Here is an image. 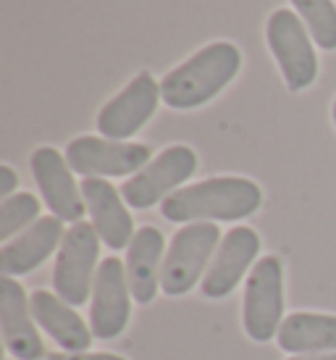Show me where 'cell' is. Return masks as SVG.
Masks as SVG:
<instances>
[{
  "label": "cell",
  "instance_id": "6da1fadb",
  "mask_svg": "<svg viewBox=\"0 0 336 360\" xmlns=\"http://www.w3.org/2000/svg\"><path fill=\"white\" fill-rule=\"evenodd\" d=\"M263 202V190L245 176H213L181 187L160 202L163 219L171 224L200 221H242L252 216Z\"/></svg>",
  "mask_w": 336,
  "mask_h": 360
},
{
  "label": "cell",
  "instance_id": "7a4b0ae2",
  "mask_svg": "<svg viewBox=\"0 0 336 360\" xmlns=\"http://www.w3.org/2000/svg\"><path fill=\"white\" fill-rule=\"evenodd\" d=\"M242 69V53L234 42H210L160 79V98L168 108H200L224 92Z\"/></svg>",
  "mask_w": 336,
  "mask_h": 360
},
{
  "label": "cell",
  "instance_id": "3957f363",
  "mask_svg": "<svg viewBox=\"0 0 336 360\" xmlns=\"http://www.w3.org/2000/svg\"><path fill=\"white\" fill-rule=\"evenodd\" d=\"M221 240H224V234L210 221L181 226L174 234L166 258H163L160 290L166 292L168 297H181L195 290V284L205 279L210 258L216 255Z\"/></svg>",
  "mask_w": 336,
  "mask_h": 360
},
{
  "label": "cell",
  "instance_id": "277c9868",
  "mask_svg": "<svg viewBox=\"0 0 336 360\" xmlns=\"http://www.w3.org/2000/svg\"><path fill=\"white\" fill-rule=\"evenodd\" d=\"M100 234L87 221L71 224L60 242L53 269V287L60 300L74 308L92 297V284L100 269Z\"/></svg>",
  "mask_w": 336,
  "mask_h": 360
},
{
  "label": "cell",
  "instance_id": "5b68a950",
  "mask_svg": "<svg viewBox=\"0 0 336 360\" xmlns=\"http://www.w3.org/2000/svg\"><path fill=\"white\" fill-rule=\"evenodd\" d=\"M266 40L289 90L302 92L318 79L316 45L295 11L278 8L268 16Z\"/></svg>",
  "mask_w": 336,
  "mask_h": 360
},
{
  "label": "cell",
  "instance_id": "8992f818",
  "mask_svg": "<svg viewBox=\"0 0 336 360\" xmlns=\"http://www.w3.org/2000/svg\"><path fill=\"white\" fill-rule=\"evenodd\" d=\"M245 334L252 342H271L284 323V266L276 255L257 258L245 281L242 302Z\"/></svg>",
  "mask_w": 336,
  "mask_h": 360
},
{
  "label": "cell",
  "instance_id": "52a82bcc",
  "mask_svg": "<svg viewBox=\"0 0 336 360\" xmlns=\"http://www.w3.org/2000/svg\"><path fill=\"white\" fill-rule=\"evenodd\" d=\"M198 171V153L187 145H171L153 158L142 171L129 176L121 187V195L129 208H153L181 190V184Z\"/></svg>",
  "mask_w": 336,
  "mask_h": 360
},
{
  "label": "cell",
  "instance_id": "ba28073f",
  "mask_svg": "<svg viewBox=\"0 0 336 360\" xmlns=\"http://www.w3.org/2000/svg\"><path fill=\"white\" fill-rule=\"evenodd\" d=\"M150 145L142 142H119L105 137H77L66 148V160L74 174L84 179H105V176H134L150 163Z\"/></svg>",
  "mask_w": 336,
  "mask_h": 360
},
{
  "label": "cell",
  "instance_id": "9c48e42d",
  "mask_svg": "<svg viewBox=\"0 0 336 360\" xmlns=\"http://www.w3.org/2000/svg\"><path fill=\"white\" fill-rule=\"evenodd\" d=\"M160 84L150 71H139L127 87L110 98L98 113V131L105 140L127 142L148 124L158 110Z\"/></svg>",
  "mask_w": 336,
  "mask_h": 360
},
{
  "label": "cell",
  "instance_id": "30bf717a",
  "mask_svg": "<svg viewBox=\"0 0 336 360\" xmlns=\"http://www.w3.org/2000/svg\"><path fill=\"white\" fill-rule=\"evenodd\" d=\"M131 290L127 266L119 258L100 260L89 297V329L98 340H116L131 319Z\"/></svg>",
  "mask_w": 336,
  "mask_h": 360
},
{
  "label": "cell",
  "instance_id": "8fae6325",
  "mask_svg": "<svg viewBox=\"0 0 336 360\" xmlns=\"http://www.w3.org/2000/svg\"><path fill=\"white\" fill-rule=\"evenodd\" d=\"M30 166L50 213L60 221H69V224L82 221L87 202H84L82 187H77V179H74V171H71L66 155H60L50 145H42L32 153Z\"/></svg>",
  "mask_w": 336,
  "mask_h": 360
},
{
  "label": "cell",
  "instance_id": "7c38bea8",
  "mask_svg": "<svg viewBox=\"0 0 336 360\" xmlns=\"http://www.w3.org/2000/svg\"><path fill=\"white\" fill-rule=\"evenodd\" d=\"M257 252H260V237H257L255 229L234 226L228 234H224L216 255L210 260V269L205 274V279L200 281L202 295L208 300H224V297H228L231 292L237 290L239 281L245 279V274L257 263Z\"/></svg>",
  "mask_w": 336,
  "mask_h": 360
},
{
  "label": "cell",
  "instance_id": "4fadbf2b",
  "mask_svg": "<svg viewBox=\"0 0 336 360\" xmlns=\"http://www.w3.org/2000/svg\"><path fill=\"white\" fill-rule=\"evenodd\" d=\"M0 331L6 350L16 360H40L45 352L27 292L13 276L0 279Z\"/></svg>",
  "mask_w": 336,
  "mask_h": 360
},
{
  "label": "cell",
  "instance_id": "5bb4252c",
  "mask_svg": "<svg viewBox=\"0 0 336 360\" xmlns=\"http://www.w3.org/2000/svg\"><path fill=\"white\" fill-rule=\"evenodd\" d=\"M82 195L87 202L89 224L95 226L100 240L110 250H127L134 240V221L127 210V200L110 181L105 179H84Z\"/></svg>",
  "mask_w": 336,
  "mask_h": 360
},
{
  "label": "cell",
  "instance_id": "9a60e30c",
  "mask_svg": "<svg viewBox=\"0 0 336 360\" xmlns=\"http://www.w3.org/2000/svg\"><path fill=\"white\" fill-rule=\"evenodd\" d=\"M66 237L63 224L56 216H42L0 248V271L3 276H24L40 269L42 263L60 248Z\"/></svg>",
  "mask_w": 336,
  "mask_h": 360
},
{
  "label": "cell",
  "instance_id": "2e32d148",
  "mask_svg": "<svg viewBox=\"0 0 336 360\" xmlns=\"http://www.w3.org/2000/svg\"><path fill=\"white\" fill-rule=\"evenodd\" d=\"M30 305L37 326L58 342L60 347H63V352H87L95 334L84 323V319H82L79 313L74 310V305L60 300L58 295H53L48 290L32 292Z\"/></svg>",
  "mask_w": 336,
  "mask_h": 360
},
{
  "label": "cell",
  "instance_id": "e0dca14e",
  "mask_svg": "<svg viewBox=\"0 0 336 360\" xmlns=\"http://www.w3.org/2000/svg\"><path fill=\"white\" fill-rule=\"evenodd\" d=\"M163 250H166V240L155 226H142L127 248L129 290L139 305H150L158 295L160 271H163V258H166Z\"/></svg>",
  "mask_w": 336,
  "mask_h": 360
},
{
  "label": "cell",
  "instance_id": "ac0fdd59",
  "mask_svg": "<svg viewBox=\"0 0 336 360\" xmlns=\"http://www.w3.org/2000/svg\"><path fill=\"white\" fill-rule=\"evenodd\" d=\"M278 347L289 355H321L336 352V316L328 313H292L276 334Z\"/></svg>",
  "mask_w": 336,
  "mask_h": 360
},
{
  "label": "cell",
  "instance_id": "d6986e66",
  "mask_svg": "<svg viewBox=\"0 0 336 360\" xmlns=\"http://www.w3.org/2000/svg\"><path fill=\"white\" fill-rule=\"evenodd\" d=\"M297 16L307 27L321 51H336V6L334 0H292Z\"/></svg>",
  "mask_w": 336,
  "mask_h": 360
},
{
  "label": "cell",
  "instance_id": "ffe728a7",
  "mask_svg": "<svg viewBox=\"0 0 336 360\" xmlns=\"http://www.w3.org/2000/svg\"><path fill=\"white\" fill-rule=\"evenodd\" d=\"M40 216V200L32 192H16L0 202V240L11 242L16 234L30 229Z\"/></svg>",
  "mask_w": 336,
  "mask_h": 360
},
{
  "label": "cell",
  "instance_id": "44dd1931",
  "mask_svg": "<svg viewBox=\"0 0 336 360\" xmlns=\"http://www.w3.org/2000/svg\"><path fill=\"white\" fill-rule=\"evenodd\" d=\"M48 360H127L113 352H50Z\"/></svg>",
  "mask_w": 336,
  "mask_h": 360
},
{
  "label": "cell",
  "instance_id": "7402d4cb",
  "mask_svg": "<svg viewBox=\"0 0 336 360\" xmlns=\"http://www.w3.org/2000/svg\"><path fill=\"white\" fill-rule=\"evenodd\" d=\"M16 181H19V176H16V171L11 169V166H0V198L6 200V198H11V195H16Z\"/></svg>",
  "mask_w": 336,
  "mask_h": 360
},
{
  "label": "cell",
  "instance_id": "603a6c76",
  "mask_svg": "<svg viewBox=\"0 0 336 360\" xmlns=\"http://www.w3.org/2000/svg\"><path fill=\"white\" fill-rule=\"evenodd\" d=\"M289 360H336V352H321V355H292Z\"/></svg>",
  "mask_w": 336,
  "mask_h": 360
},
{
  "label": "cell",
  "instance_id": "cb8c5ba5",
  "mask_svg": "<svg viewBox=\"0 0 336 360\" xmlns=\"http://www.w3.org/2000/svg\"><path fill=\"white\" fill-rule=\"evenodd\" d=\"M331 119H334V127H336V101H334V105H331Z\"/></svg>",
  "mask_w": 336,
  "mask_h": 360
}]
</instances>
